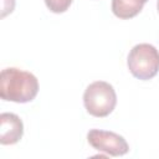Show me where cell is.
<instances>
[{
  "mask_svg": "<svg viewBox=\"0 0 159 159\" xmlns=\"http://www.w3.org/2000/svg\"><path fill=\"white\" fill-rule=\"evenodd\" d=\"M87 140L96 150L103 152L112 157L124 155L129 150V145L125 139L114 132L91 129L87 133Z\"/></svg>",
  "mask_w": 159,
  "mask_h": 159,
  "instance_id": "277c9868",
  "label": "cell"
},
{
  "mask_svg": "<svg viewBox=\"0 0 159 159\" xmlns=\"http://www.w3.org/2000/svg\"><path fill=\"white\" fill-rule=\"evenodd\" d=\"M1 17H5L9 12H11L15 7V0H1Z\"/></svg>",
  "mask_w": 159,
  "mask_h": 159,
  "instance_id": "ba28073f",
  "label": "cell"
},
{
  "mask_svg": "<svg viewBox=\"0 0 159 159\" xmlns=\"http://www.w3.org/2000/svg\"><path fill=\"white\" fill-rule=\"evenodd\" d=\"M83 104L93 117H107L117 104V94L112 84L104 81L91 83L83 93Z\"/></svg>",
  "mask_w": 159,
  "mask_h": 159,
  "instance_id": "7a4b0ae2",
  "label": "cell"
},
{
  "mask_svg": "<svg viewBox=\"0 0 159 159\" xmlns=\"http://www.w3.org/2000/svg\"><path fill=\"white\" fill-rule=\"evenodd\" d=\"M24 134V124L14 113L0 114V143L2 145L17 143Z\"/></svg>",
  "mask_w": 159,
  "mask_h": 159,
  "instance_id": "5b68a950",
  "label": "cell"
},
{
  "mask_svg": "<svg viewBox=\"0 0 159 159\" xmlns=\"http://www.w3.org/2000/svg\"><path fill=\"white\" fill-rule=\"evenodd\" d=\"M148 0H112V11L119 19H132L137 16Z\"/></svg>",
  "mask_w": 159,
  "mask_h": 159,
  "instance_id": "8992f818",
  "label": "cell"
},
{
  "mask_svg": "<svg viewBox=\"0 0 159 159\" xmlns=\"http://www.w3.org/2000/svg\"><path fill=\"white\" fill-rule=\"evenodd\" d=\"M127 65L135 78L150 80L159 72V52L150 43L135 45L128 55Z\"/></svg>",
  "mask_w": 159,
  "mask_h": 159,
  "instance_id": "3957f363",
  "label": "cell"
},
{
  "mask_svg": "<svg viewBox=\"0 0 159 159\" xmlns=\"http://www.w3.org/2000/svg\"><path fill=\"white\" fill-rule=\"evenodd\" d=\"M39 92L37 78L15 67L5 68L0 73V96L4 101L26 103L31 102Z\"/></svg>",
  "mask_w": 159,
  "mask_h": 159,
  "instance_id": "6da1fadb",
  "label": "cell"
},
{
  "mask_svg": "<svg viewBox=\"0 0 159 159\" xmlns=\"http://www.w3.org/2000/svg\"><path fill=\"white\" fill-rule=\"evenodd\" d=\"M45 4L50 11L55 14H61L70 7L72 0H45Z\"/></svg>",
  "mask_w": 159,
  "mask_h": 159,
  "instance_id": "52a82bcc",
  "label": "cell"
},
{
  "mask_svg": "<svg viewBox=\"0 0 159 159\" xmlns=\"http://www.w3.org/2000/svg\"><path fill=\"white\" fill-rule=\"evenodd\" d=\"M157 9H158V12H159V0H158V2H157Z\"/></svg>",
  "mask_w": 159,
  "mask_h": 159,
  "instance_id": "9c48e42d",
  "label": "cell"
}]
</instances>
